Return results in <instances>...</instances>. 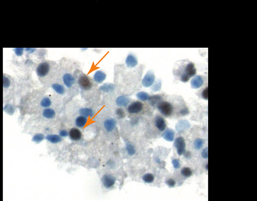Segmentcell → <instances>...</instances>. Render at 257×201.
Listing matches in <instances>:
<instances>
[{
  "instance_id": "32",
  "label": "cell",
  "mask_w": 257,
  "mask_h": 201,
  "mask_svg": "<svg viewBox=\"0 0 257 201\" xmlns=\"http://www.w3.org/2000/svg\"><path fill=\"white\" fill-rule=\"evenodd\" d=\"M180 173L184 178H189L192 176L193 173L191 168L188 167H184L181 169Z\"/></svg>"
},
{
  "instance_id": "34",
  "label": "cell",
  "mask_w": 257,
  "mask_h": 201,
  "mask_svg": "<svg viewBox=\"0 0 257 201\" xmlns=\"http://www.w3.org/2000/svg\"><path fill=\"white\" fill-rule=\"evenodd\" d=\"M162 85V81L160 80H159H159H156L154 82V84L152 86L151 90H152L154 92H158V91H159V90L161 89Z\"/></svg>"
},
{
  "instance_id": "13",
  "label": "cell",
  "mask_w": 257,
  "mask_h": 201,
  "mask_svg": "<svg viewBox=\"0 0 257 201\" xmlns=\"http://www.w3.org/2000/svg\"><path fill=\"white\" fill-rule=\"evenodd\" d=\"M125 63L129 68H134L138 65V62L137 57L133 54H129L125 59Z\"/></svg>"
},
{
  "instance_id": "2",
  "label": "cell",
  "mask_w": 257,
  "mask_h": 201,
  "mask_svg": "<svg viewBox=\"0 0 257 201\" xmlns=\"http://www.w3.org/2000/svg\"><path fill=\"white\" fill-rule=\"evenodd\" d=\"M78 84L79 87L84 90H90L92 86L93 83L86 75L82 74L78 78Z\"/></svg>"
},
{
  "instance_id": "49",
  "label": "cell",
  "mask_w": 257,
  "mask_h": 201,
  "mask_svg": "<svg viewBox=\"0 0 257 201\" xmlns=\"http://www.w3.org/2000/svg\"><path fill=\"white\" fill-rule=\"evenodd\" d=\"M86 49H87L86 48H82V50H86Z\"/></svg>"
},
{
  "instance_id": "42",
  "label": "cell",
  "mask_w": 257,
  "mask_h": 201,
  "mask_svg": "<svg viewBox=\"0 0 257 201\" xmlns=\"http://www.w3.org/2000/svg\"><path fill=\"white\" fill-rule=\"evenodd\" d=\"M59 135L61 136V138H67L68 136H69V131H67L65 129H63L59 131Z\"/></svg>"
},
{
  "instance_id": "39",
  "label": "cell",
  "mask_w": 257,
  "mask_h": 201,
  "mask_svg": "<svg viewBox=\"0 0 257 201\" xmlns=\"http://www.w3.org/2000/svg\"><path fill=\"white\" fill-rule=\"evenodd\" d=\"M106 166L110 169H113L116 167V163L113 159H109L106 162Z\"/></svg>"
},
{
  "instance_id": "6",
  "label": "cell",
  "mask_w": 257,
  "mask_h": 201,
  "mask_svg": "<svg viewBox=\"0 0 257 201\" xmlns=\"http://www.w3.org/2000/svg\"><path fill=\"white\" fill-rule=\"evenodd\" d=\"M101 182L106 189H110L115 185L116 178L112 174H105L101 178Z\"/></svg>"
},
{
  "instance_id": "11",
  "label": "cell",
  "mask_w": 257,
  "mask_h": 201,
  "mask_svg": "<svg viewBox=\"0 0 257 201\" xmlns=\"http://www.w3.org/2000/svg\"><path fill=\"white\" fill-rule=\"evenodd\" d=\"M63 81L67 88H70L74 85L76 82V79L73 75L70 74H65L63 76Z\"/></svg>"
},
{
  "instance_id": "46",
  "label": "cell",
  "mask_w": 257,
  "mask_h": 201,
  "mask_svg": "<svg viewBox=\"0 0 257 201\" xmlns=\"http://www.w3.org/2000/svg\"><path fill=\"white\" fill-rule=\"evenodd\" d=\"M35 50H36V48H25V51L29 54L34 52Z\"/></svg>"
},
{
  "instance_id": "35",
  "label": "cell",
  "mask_w": 257,
  "mask_h": 201,
  "mask_svg": "<svg viewBox=\"0 0 257 201\" xmlns=\"http://www.w3.org/2000/svg\"><path fill=\"white\" fill-rule=\"evenodd\" d=\"M115 113H116V115L117 116V117L119 118V119H123L126 116L125 112L123 110V109L121 108V107L117 109L115 111Z\"/></svg>"
},
{
  "instance_id": "37",
  "label": "cell",
  "mask_w": 257,
  "mask_h": 201,
  "mask_svg": "<svg viewBox=\"0 0 257 201\" xmlns=\"http://www.w3.org/2000/svg\"><path fill=\"white\" fill-rule=\"evenodd\" d=\"M165 183L170 188H174L176 184V181L174 180L173 178H171L167 179V180L166 181Z\"/></svg>"
},
{
  "instance_id": "48",
  "label": "cell",
  "mask_w": 257,
  "mask_h": 201,
  "mask_svg": "<svg viewBox=\"0 0 257 201\" xmlns=\"http://www.w3.org/2000/svg\"><path fill=\"white\" fill-rule=\"evenodd\" d=\"M155 159V161H156V163H158V164H159V163H160V161H160V159H159L158 158H156V159Z\"/></svg>"
},
{
  "instance_id": "25",
  "label": "cell",
  "mask_w": 257,
  "mask_h": 201,
  "mask_svg": "<svg viewBox=\"0 0 257 201\" xmlns=\"http://www.w3.org/2000/svg\"><path fill=\"white\" fill-rule=\"evenodd\" d=\"M114 89H115V86L114 84H110V83L104 84L100 88V90L105 93L112 92L114 91Z\"/></svg>"
},
{
  "instance_id": "16",
  "label": "cell",
  "mask_w": 257,
  "mask_h": 201,
  "mask_svg": "<svg viewBox=\"0 0 257 201\" xmlns=\"http://www.w3.org/2000/svg\"><path fill=\"white\" fill-rule=\"evenodd\" d=\"M204 84V79L201 76H196L192 78L191 81V87L193 89H199L203 86Z\"/></svg>"
},
{
  "instance_id": "10",
  "label": "cell",
  "mask_w": 257,
  "mask_h": 201,
  "mask_svg": "<svg viewBox=\"0 0 257 201\" xmlns=\"http://www.w3.org/2000/svg\"><path fill=\"white\" fill-rule=\"evenodd\" d=\"M117 124V121L114 118H108L104 122V126L106 131L111 132L113 131L116 128Z\"/></svg>"
},
{
  "instance_id": "33",
  "label": "cell",
  "mask_w": 257,
  "mask_h": 201,
  "mask_svg": "<svg viewBox=\"0 0 257 201\" xmlns=\"http://www.w3.org/2000/svg\"><path fill=\"white\" fill-rule=\"evenodd\" d=\"M204 143L205 142L204 139L198 138L195 140L194 143H193V146L196 150H199L203 147Z\"/></svg>"
},
{
  "instance_id": "47",
  "label": "cell",
  "mask_w": 257,
  "mask_h": 201,
  "mask_svg": "<svg viewBox=\"0 0 257 201\" xmlns=\"http://www.w3.org/2000/svg\"><path fill=\"white\" fill-rule=\"evenodd\" d=\"M191 156H192V154L190 151H185L184 154V156L185 157V158L188 159H190L191 157Z\"/></svg>"
},
{
  "instance_id": "17",
  "label": "cell",
  "mask_w": 257,
  "mask_h": 201,
  "mask_svg": "<svg viewBox=\"0 0 257 201\" xmlns=\"http://www.w3.org/2000/svg\"><path fill=\"white\" fill-rule=\"evenodd\" d=\"M106 78V74L101 70H97L94 75V82L97 84H101Z\"/></svg>"
},
{
  "instance_id": "7",
  "label": "cell",
  "mask_w": 257,
  "mask_h": 201,
  "mask_svg": "<svg viewBox=\"0 0 257 201\" xmlns=\"http://www.w3.org/2000/svg\"><path fill=\"white\" fill-rule=\"evenodd\" d=\"M143 105L140 101H135L134 102L130 103L127 109V112L131 114H135L141 113L143 110Z\"/></svg>"
},
{
  "instance_id": "9",
  "label": "cell",
  "mask_w": 257,
  "mask_h": 201,
  "mask_svg": "<svg viewBox=\"0 0 257 201\" xmlns=\"http://www.w3.org/2000/svg\"><path fill=\"white\" fill-rule=\"evenodd\" d=\"M155 125L157 129L160 132L166 130L167 124L164 119L160 115L156 116L155 118Z\"/></svg>"
},
{
  "instance_id": "14",
  "label": "cell",
  "mask_w": 257,
  "mask_h": 201,
  "mask_svg": "<svg viewBox=\"0 0 257 201\" xmlns=\"http://www.w3.org/2000/svg\"><path fill=\"white\" fill-rule=\"evenodd\" d=\"M130 102V99L127 95H122L119 96L116 100L117 106L120 107H126Z\"/></svg>"
},
{
  "instance_id": "18",
  "label": "cell",
  "mask_w": 257,
  "mask_h": 201,
  "mask_svg": "<svg viewBox=\"0 0 257 201\" xmlns=\"http://www.w3.org/2000/svg\"><path fill=\"white\" fill-rule=\"evenodd\" d=\"M175 135V131L172 129L168 128V129H166L163 132V134H162V137L165 140H166L167 142H173L174 140Z\"/></svg>"
},
{
  "instance_id": "1",
  "label": "cell",
  "mask_w": 257,
  "mask_h": 201,
  "mask_svg": "<svg viewBox=\"0 0 257 201\" xmlns=\"http://www.w3.org/2000/svg\"><path fill=\"white\" fill-rule=\"evenodd\" d=\"M156 107L160 114L166 117L172 115L174 112L173 105L167 101H162L157 105Z\"/></svg>"
},
{
  "instance_id": "30",
  "label": "cell",
  "mask_w": 257,
  "mask_h": 201,
  "mask_svg": "<svg viewBox=\"0 0 257 201\" xmlns=\"http://www.w3.org/2000/svg\"><path fill=\"white\" fill-rule=\"evenodd\" d=\"M126 149H127V153L129 156H133L136 153V149L135 148L134 145L130 143H127L126 144Z\"/></svg>"
},
{
  "instance_id": "44",
  "label": "cell",
  "mask_w": 257,
  "mask_h": 201,
  "mask_svg": "<svg viewBox=\"0 0 257 201\" xmlns=\"http://www.w3.org/2000/svg\"><path fill=\"white\" fill-rule=\"evenodd\" d=\"M208 87L207 88H206L205 89L203 90V91L202 92V93H201V96H202V97L203 98V99H206V100H208Z\"/></svg>"
},
{
  "instance_id": "26",
  "label": "cell",
  "mask_w": 257,
  "mask_h": 201,
  "mask_svg": "<svg viewBox=\"0 0 257 201\" xmlns=\"http://www.w3.org/2000/svg\"><path fill=\"white\" fill-rule=\"evenodd\" d=\"M136 96H137V98L141 101H149L150 98V95L146 92H143V91L138 92L136 95Z\"/></svg>"
},
{
  "instance_id": "5",
  "label": "cell",
  "mask_w": 257,
  "mask_h": 201,
  "mask_svg": "<svg viewBox=\"0 0 257 201\" xmlns=\"http://www.w3.org/2000/svg\"><path fill=\"white\" fill-rule=\"evenodd\" d=\"M155 82V76L152 70H149L143 77L142 80V84L145 88H149L152 86Z\"/></svg>"
},
{
  "instance_id": "15",
  "label": "cell",
  "mask_w": 257,
  "mask_h": 201,
  "mask_svg": "<svg viewBox=\"0 0 257 201\" xmlns=\"http://www.w3.org/2000/svg\"><path fill=\"white\" fill-rule=\"evenodd\" d=\"M184 73L188 75L190 78L194 77L196 74V69L195 64L192 62L189 63L185 66Z\"/></svg>"
},
{
  "instance_id": "40",
  "label": "cell",
  "mask_w": 257,
  "mask_h": 201,
  "mask_svg": "<svg viewBox=\"0 0 257 201\" xmlns=\"http://www.w3.org/2000/svg\"><path fill=\"white\" fill-rule=\"evenodd\" d=\"M190 78H191L188 76V75L184 74V72L181 74L180 77V81L182 82H184V83L188 82V81L190 80Z\"/></svg>"
},
{
  "instance_id": "36",
  "label": "cell",
  "mask_w": 257,
  "mask_h": 201,
  "mask_svg": "<svg viewBox=\"0 0 257 201\" xmlns=\"http://www.w3.org/2000/svg\"><path fill=\"white\" fill-rule=\"evenodd\" d=\"M11 85V81L10 80V78L4 76L3 77V86L4 88H9Z\"/></svg>"
},
{
  "instance_id": "29",
  "label": "cell",
  "mask_w": 257,
  "mask_h": 201,
  "mask_svg": "<svg viewBox=\"0 0 257 201\" xmlns=\"http://www.w3.org/2000/svg\"><path fill=\"white\" fill-rule=\"evenodd\" d=\"M4 111L8 115H12L15 112V107L12 104H6L4 107Z\"/></svg>"
},
{
  "instance_id": "23",
  "label": "cell",
  "mask_w": 257,
  "mask_h": 201,
  "mask_svg": "<svg viewBox=\"0 0 257 201\" xmlns=\"http://www.w3.org/2000/svg\"><path fill=\"white\" fill-rule=\"evenodd\" d=\"M43 117L47 119H53L56 115L55 111L51 108H46L42 111Z\"/></svg>"
},
{
  "instance_id": "20",
  "label": "cell",
  "mask_w": 257,
  "mask_h": 201,
  "mask_svg": "<svg viewBox=\"0 0 257 201\" xmlns=\"http://www.w3.org/2000/svg\"><path fill=\"white\" fill-rule=\"evenodd\" d=\"M46 139L51 144L59 143L62 142V138L57 134H48L46 136Z\"/></svg>"
},
{
  "instance_id": "43",
  "label": "cell",
  "mask_w": 257,
  "mask_h": 201,
  "mask_svg": "<svg viewBox=\"0 0 257 201\" xmlns=\"http://www.w3.org/2000/svg\"><path fill=\"white\" fill-rule=\"evenodd\" d=\"M189 113V109L187 107H185L180 110L179 114L182 116H184V115H188Z\"/></svg>"
},
{
  "instance_id": "3",
  "label": "cell",
  "mask_w": 257,
  "mask_h": 201,
  "mask_svg": "<svg viewBox=\"0 0 257 201\" xmlns=\"http://www.w3.org/2000/svg\"><path fill=\"white\" fill-rule=\"evenodd\" d=\"M174 145L176 148L178 155L179 156L183 155L184 153L186 151V144L185 140L182 136H179L176 138L174 143Z\"/></svg>"
},
{
  "instance_id": "8",
  "label": "cell",
  "mask_w": 257,
  "mask_h": 201,
  "mask_svg": "<svg viewBox=\"0 0 257 201\" xmlns=\"http://www.w3.org/2000/svg\"><path fill=\"white\" fill-rule=\"evenodd\" d=\"M69 138L70 139L74 142L79 141L82 139V132L78 128L73 127L69 130Z\"/></svg>"
},
{
  "instance_id": "38",
  "label": "cell",
  "mask_w": 257,
  "mask_h": 201,
  "mask_svg": "<svg viewBox=\"0 0 257 201\" xmlns=\"http://www.w3.org/2000/svg\"><path fill=\"white\" fill-rule=\"evenodd\" d=\"M172 164L174 169H178L181 167V163L179 159H174L172 160Z\"/></svg>"
},
{
  "instance_id": "28",
  "label": "cell",
  "mask_w": 257,
  "mask_h": 201,
  "mask_svg": "<svg viewBox=\"0 0 257 201\" xmlns=\"http://www.w3.org/2000/svg\"><path fill=\"white\" fill-rule=\"evenodd\" d=\"M154 179H155L154 176L152 174L150 173H146L142 177V180H143V181L147 183V184H151V183H152L154 182Z\"/></svg>"
},
{
  "instance_id": "19",
  "label": "cell",
  "mask_w": 257,
  "mask_h": 201,
  "mask_svg": "<svg viewBox=\"0 0 257 201\" xmlns=\"http://www.w3.org/2000/svg\"><path fill=\"white\" fill-rule=\"evenodd\" d=\"M88 122V118L84 116L80 115L75 119V125L79 128H83Z\"/></svg>"
},
{
  "instance_id": "24",
  "label": "cell",
  "mask_w": 257,
  "mask_h": 201,
  "mask_svg": "<svg viewBox=\"0 0 257 201\" xmlns=\"http://www.w3.org/2000/svg\"><path fill=\"white\" fill-rule=\"evenodd\" d=\"M51 87L53 89V90L58 95H63L65 93V88L61 84H57V83H54V84H53L51 85Z\"/></svg>"
},
{
  "instance_id": "41",
  "label": "cell",
  "mask_w": 257,
  "mask_h": 201,
  "mask_svg": "<svg viewBox=\"0 0 257 201\" xmlns=\"http://www.w3.org/2000/svg\"><path fill=\"white\" fill-rule=\"evenodd\" d=\"M14 52L17 56H21L24 54V48H15L14 49Z\"/></svg>"
},
{
  "instance_id": "31",
  "label": "cell",
  "mask_w": 257,
  "mask_h": 201,
  "mask_svg": "<svg viewBox=\"0 0 257 201\" xmlns=\"http://www.w3.org/2000/svg\"><path fill=\"white\" fill-rule=\"evenodd\" d=\"M40 105H41V106L42 107H44L45 109L46 108H49L51 106L52 102H51V100L50 99V98L47 97H45L41 100Z\"/></svg>"
},
{
  "instance_id": "21",
  "label": "cell",
  "mask_w": 257,
  "mask_h": 201,
  "mask_svg": "<svg viewBox=\"0 0 257 201\" xmlns=\"http://www.w3.org/2000/svg\"><path fill=\"white\" fill-rule=\"evenodd\" d=\"M163 100V98L160 95H153L150 96V98L148 101L149 104L151 106H157L159 103L161 102Z\"/></svg>"
},
{
  "instance_id": "27",
  "label": "cell",
  "mask_w": 257,
  "mask_h": 201,
  "mask_svg": "<svg viewBox=\"0 0 257 201\" xmlns=\"http://www.w3.org/2000/svg\"><path fill=\"white\" fill-rule=\"evenodd\" d=\"M46 139V136L42 133H38L34 135L32 138V142L35 143L39 144L42 143Z\"/></svg>"
},
{
  "instance_id": "4",
  "label": "cell",
  "mask_w": 257,
  "mask_h": 201,
  "mask_svg": "<svg viewBox=\"0 0 257 201\" xmlns=\"http://www.w3.org/2000/svg\"><path fill=\"white\" fill-rule=\"evenodd\" d=\"M50 70V66L47 62H42L37 66L36 73L39 77H44L49 74Z\"/></svg>"
},
{
  "instance_id": "22",
  "label": "cell",
  "mask_w": 257,
  "mask_h": 201,
  "mask_svg": "<svg viewBox=\"0 0 257 201\" xmlns=\"http://www.w3.org/2000/svg\"><path fill=\"white\" fill-rule=\"evenodd\" d=\"M79 113L80 115L84 116L86 117L92 118L94 115V110L89 107H83L79 110Z\"/></svg>"
},
{
  "instance_id": "12",
  "label": "cell",
  "mask_w": 257,
  "mask_h": 201,
  "mask_svg": "<svg viewBox=\"0 0 257 201\" xmlns=\"http://www.w3.org/2000/svg\"><path fill=\"white\" fill-rule=\"evenodd\" d=\"M190 127V124L187 120H181L176 124V130L179 132H184L188 130Z\"/></svg>"
},
{
  "instance_id": "45",
  "label": "cell",
  "mask_w": 257,
  "mask_h": 201,
  "mask_svg": "<svg viewBox=\"0 0 257 201\" xmlns=\"http://www.w3.org/2000/svg\"><path fill=\"white\" fill-rule=\"evenodd\" d=\"M208 147L205 148L201 152V156L204 159H208Z\"/></svg>"
}]
</instances>
